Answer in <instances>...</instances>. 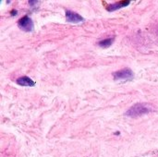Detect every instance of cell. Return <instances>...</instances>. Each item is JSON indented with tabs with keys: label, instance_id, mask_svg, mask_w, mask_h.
Listing matches in <instances>:
<instances>
[{
	"label": "cell",
	"instance_id": "cell-6",
	"mask_svg": "<svg viewBox=\"0 0 158 157\" xmlns=\"http://www.w3.org/2000/svg\"><path fill=\"white\" fill-rule=\"evenodd\" d=\"M16 82H17V84L23 86V87H33L35 85V81H33L31 78H29L27 76H23V77L19 78L16 81Z\"/></svg>",
	"mask_w": 158,
	"mask_h": 157
},
{
	"label": "cell",
	"instance_id": "cell-1",
	"mask_svg": "<svg viewBox=\"0 0 158 157\" xmlns=\"http://www.w3.org/2000/svg\"><path fill=\"white\" fill-rule=\"evenodd\" d=\"M154 109L147 104H136L133 106H131L126 113L125 115L130 118H137L145 114H148L152 112Z\"/></svg>",
	"mask_w": 158,
	"mask_h": 157
},
{
	"label": "cell",
	"instance_id": "cell-4",
	"mask_svg": "<svg viewBox=\"0 0 158 157\" xmlns=\"http://www.w3.org/2000/svg\"><path fill=\"white\" fill-rule=\"evenodd\" d=\"M66 19L70 23H80L84 21V19L81 15L71 10H66Z\"/></svg>",
	"mask_w": 158,
	"mask_h": 157
},
{
	"label": "cell",
	"instance_id": "cell-3",
	"mask_svg": "<svg viewBox=\"0 0 158 157\" xmlns=\"http://www.w3.org/2000/svg\"><path fill=\"white\" fill-rule=\"evenodd\" d=\"M18 26L24 31H31L33 30V22H32L31 19L28 16L22 17L19 20Z\"/></svg>",
	"mask_w": 158,
	"mask_h": 157
},
{
	"label": "cell",
	"instance_id": "cell-8",
	"mask_svg": "<svg viewBox=\"0 0 158 157\" xmlns=\"http://www.w3.org/2000/svg\"><path fill=\"white\" fill-rule=\"evenodd\" d=\"M11 15H17V11L16 10H12L11 11Z\"/></svg>",
	"mask_w": 158,
	"mask_h": 157
},
{
	"label": "cell",
	"instance_id": "cell-5",
	"mask_svg": "<svg viewBox=\"0 0 158 157\" xmlns=\"http://www.w3.org/2000/svg\"><path fill=\"white\" fill-rule=\"evenodd\" d=\"M131 4V1L130 0H123V1H119V2H117V3H114V4H110L108 5L106 8L107 11L109 12H112V11H115V10H118L119 8H122L124 6H127Z\"/></svg>",
	"mask_w": 158,
	"mask_h": 157
},
{
	"label": "cell",
	"instance_id": "cell-2",
	"mask_svg": "<svg viewBox=\"0 0 158 157\" xmlns=\"http://www.w3.org/2000/svg\"><path fill=\"white\" fill-rule=\"evenodd\" d=\"M113 78L116 81H132L134 73L131 68H123L113 73Z\"/></svg>",
	"mask_w": 158,
	"mask_h": 157
},
{
	"label": "cell",
	"instance_id": "cell-7",
	"mask_svg": "<svg viewBox=\"0 0 158 157\" xmlns=\"http://www.w3.org/2000/svg\"><path fill=\"white\" fill-rule=\"evenodd\" d=\"M114 42V38H108V39H105L103 41L99 42V46L102 48H108L109 46H111V44Z\"/></svg>",
	"mask_w": 158,
	"mask_h": 157
}]
</instances>
